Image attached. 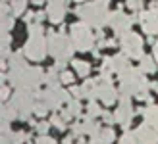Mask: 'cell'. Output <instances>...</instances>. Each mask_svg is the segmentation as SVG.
Instances as JSON below:
<instances>
[{"label": "cell", "instance_id": "1", "mask_svg": "<svg viewBox=\"0 0 158 144\" xmlns=\"http://www.w3.org/2000/svg\"><path fill=\"white\" fill-rule=\"evenodd\" d=\"M151 83L147 81L145 73L139 67H129L127 71H123L120 75V94H127V96H137V100L141 102H148L151 104L152 98L148 94Z\"/></svg>", "mask_w": 158, "mask_h": 144}, {"label": "cell", "instance_id": "2", "mask_svg": "<svg viewBox=\"0 0 158 144\" xmlns=\"http://www.w3.org/2000/svg\"><path fill=\"white\" fill-rule=\"evenodd\" d=\"M29 31V38L25 46H23V54L25 58L33 60V62H41L46 58V52H48V41L44 38V29L41 23H29L27 25Z\"/></svg>", "mask_w": 158, "mask_h": 144}, {"label": "cell", "instance_id": "3", "mask_svg": "<svg viewBox=\"0 0 158 144\" xmlns=\"http://www.w3.org/2000/svg\"><path fill=\"white\" fill-rule=\"evenodd\" d=\"M48 41V52L54 60H56V67L58 71H64L66 62L72 60V56L75 52V46L72 42V38L66 37V33H48L46 37Z\"/></svg>", "mask_w": 158, "mask_h": 144}, {"label": "cell", "instance_id": "4", "mask_svg": "<svg viewBox=\"0 0 158 144\" xmlns=\"http://www.w3.org/2000/svg\"><path fill=\"white\" fill-rule=\"evenodd\" d=\"M46 73L41 67H31L25 66L21 69H10V73L6 75L8 83L15 89H27V90H37V86L44 83Z\"/></svg>", "mask_w": 158, "mask_h": 144}, {"label": "cell", "instance_id": "5", "mask_svg": "<svg viewBox=\"0 0 158 144\" xmlns=\"http://www.w3.org/2000/svg\"><path fill=\"white\" fill-rule=\"evenodd\" d=\"M75 14L81 18L83 23L91 27H97V29H102L108 23V18H110V12L106 4L98 2V0H94V2H83L81 6H77Z\"/></svg>", "mask_w": 158, "mask_h": 144}, {"label": "cell", "instance_id": "6", "mask_svg": "<svg viewBox=\"0 0 158 144\" xmlns=\"http://www.w3.org/2000/svg\"><path fill=\"white\" fill-rule=\"evenodd\" d=\"M35 98H39L37 96V90H27V89H18L14 92L12 96V106L18 110V114H19V119H23V121H27L29 115L33 114V110H35Z\"/></svg>", "mask_w": 158, "mask_h": 144}, {"label": "cell", "instance_id": "7", "mask_svg": "<svg viewBox=\"0 0 158 144\" xmlns=\"http://www.w3.org/2000/svg\"><path fill=\"white\" fill-rule=\"evenodd\" d=\"M37 96H39V100H43L48 106V110H60L64 104L72 100V94L62 89V83L48 85L43 92H37Z\"/></svg>", "mask_w": 158, "mask_h": 144}, {"label": "cell", "instance_id": "8", "mask_svg": "<svg viewBox=\"0 0 158 144\" xmlns=\"http://www.w3.org/2000/svg\"><path fill=\"white\" fill-rule=\"evenodd\" d=\"M69 38L75 46V50H81V52H87L94 46V35L91 31V25L79 21V23H73L69 27Z\"/></svg>", "mask_w": 158, "mask_h": 144}, {"label": "cell", "instance_id": "9", "mask_svg": "<svg viewBox=\"0 0 158 144\" xmlns=\"http://www.w3.org/2000/svg\"><path fill=\"white\" fill-rule=\"evenodd\" d=\"M97 81H98V98L104 106H112L114 102L120 100V92H118L116 86L112 85V73L100 71Z\"/></svg>", "mask_w": 158, "mask_h": 144}, {"label": "cell", "instance_id": "10", "mask_svg": "<svg viewBox=\"0 0 158 144\" xmlns=\"http://www.w3.org/2000/svg\"><path fill=\"white\" fill-rule=\"evenodd\" d=\"M120 48L127 58H133V60H141L145 56L143 54V38L137 33H131V31L120 37Z\"/></svg>", "mask_w": 158, "mask_h": 144}, {"label": "cell", "instance_id": "11", "mask_svg": "<svg viewBox=\"0 0 158 144\" xmlns=\"http://www.w3.org/2000/svg\"><path fill=\"white\" fill-rule=\"evenodd\" d=\"M116 115V123L122 125L125 131H127L129 123L133 121V106H131V96L127 94H120V100H118V108L114 111Z\"/></svg>", "mask_w": 158, "mask_h": 144}, {"label": "cell", "instance_id": "12", "mask_svg": "<svg viewBox=\"0 0 158 144\" xmlns=\"http://www.w3.org/2000/svg\"><path fill=\"white\" fill-rule=\"evenodd\" d=\"M108 25L112 27V31L118 37H122L125 33H129V29L133 25V18H129V15L125 12H122V10H116V12H110Z\"/></svg>", "mask_w": 158, "mask_h": 144}, {"label": "cell", "instance_id": "13", "mask_svg": "<svg viewBox=\"0 0 158 144\" xmlns=\"http://www.w3.org/2000/svg\"><path fill=\"white\" fill-rule=\"evenodd\" d=\"M129 67H131V66H129V58H127V56H125V54H116V56H112V58H104L100 71L122 75L123 71H127Z\"/></svg>", "mask_w": 158, "mask_h": 144}, {"label": "cell", "instance_id": "14", "mask_svg": "<svg viewBox=\"0 0 158 144\" xmlns=\"http://www.w3.org/2000/svg\"><path fill=\"white\" fill-rule=\"evenodd\" d=\"M139 23L141 27H143V31L147 35H158V8H151V10H145L139 14Z\"/></svg>", "mask_w": 158, "mask_h": 144}, {"label": "cell", "instance_id": "15", "mask_svg": "<svg viewBox=\"0 0 158 144\" xmlns=\"http://www.w3.org/2000/svg\"><path fill=\"white\" fill-rule=\"evenodd\" d=\"M98 133H100V125L89 115H87L83 121L72 125V134L73 137H83V134H87V137H94V134H98Z\"/></svg>", "mask_w": 158, "mask_h": 144}, {"label": "cell", "instance_id": "16", "mask_svg": "<svg viewBox=\"0 0 158 144\" xmlns=\"http://www.w3.org/2000/svg\"><path fill=\"white\" fill-rule=\"evenodd\" d=\"M68 12V0H48L46 6V15L50 23H62Z\"/></svg>", "mask_w": 158, "mask_h": 144}, {"label": "cell", "instance_id": "17", "mask_svg": "<svg viewBox=\"0 0 158 144\" xmlns=\"http://www.w3.org/2000/svg\"><path fill=\"white\" fill-rule=\"evenodd\" d=\"M135 134L139 138V144H158V133L152 129L151 125H147V123L139 125Z\"/></svg>", "mask_w": 158, "mask_h": 144}, {"label": "cell", "instance_id": "18", "mask_svg": "<svg viewBox=\"0 0 158 144\" xmlns=\"http://www.w3.org/2000/svg\"><path fill=\"white\" fill-rule=\"evenodd\" d=\"M81 98H87L89 102L98 98V81L97 79H87L81 85Z\"/></svg>", "mask_w": 158, "mask_h": 144}, {"label": "cell", "instance_id": "19", "mask_svg": "<svg viewBox=\"0 0 158 144\" xmlns=\"http://www.w3.org/2000/svg\"><path fill=\"white\" fill-rule=\"evenodd\" d=\"M141 114H143L145 123L151 125L152 129L158 133V104H148V108H145Z\"/></svg>", "mask_w": 158, "mask_h": 144}, {"label": "cell", "instance_id": "20", "mask_svg": "<svg viewBox=\"0 0 158 144\" xmlns=\"http://www.w3.org/2000/svg\"><path fill=\"white\" fill-rule=\"evenodd\" d=\"M8 66H10V69H21V67H25V66H27L25 54H23V52H15V54H12L10 58H8Z\"/></svg>", "mask_w": 158, "mask_h": 144}, {"label": "cell", "instance_id": "21", "mask_svg": "<svg viewBox=\"0 0 158 144\" xmlns=\"http://www.w3.org/2000/svg\"><path fill=\"white\" fill-rule=\"evenodd\" d=\"M139 62H141V63H139V69L143 71V73H154L156 67H158L156 60L151 58V56H143V58H141Z\"/></svg>", "mask_w": 158, "mask_h": 144}, {"label": "cell", "instance_id": "22", "mask_svg": "<svg viewBox=\"0 0 158 144\" xmlns=\"http://www.w3.org/2000/svg\"><path fill=\"white\" fill-rule=\"evenodd\" d=\"M94 138H98L102 144H112L116 138V133H114L112 127H104V129H100L98 134H94Z\"/></svg>", "mask_w": 158, "mask_h": 144}, {"label": "cell", "instance_id": "23", "mask_svg": "<svg viewBox=\"0 0 158 144\" xmlns=\"http://www.w3.org/2000/svg\"><path fill=\"white\" fill-rule=\"evenodd\" d=\"M73 69L79 77H89L91 73V63L89 62H83V60H73Z\"/></svg>", "mask_w": 158, "mask_h": 144}, {"label": "cell", "instance_id": "24", "mask_svg": "<svg viewBox=\"0 0 158 144\" xmlns=\"http://www.w3.org/2000/svg\"><path fill=\"white\" fill-rule=\"evenodd\" d=\"M66 111L72 117H81V102L79 98H72L68 104H66Z\"/></svg>", "mask_w": 158, "mask_h": 144}, {"label": "cell", "instance_id": "25", "mask_svg": "<svg viewBox=\"0 0 158 144\" xmlns=\"http://www.w3.org/2000/svg\"><path fill=\"white\" fill-rule=\"evenodd\" d=\"M15 117H19V114H18V110H15L12 104H6V106H2V121L12 123Z\"/></svg>", "mask_w": 158, "mask_h": 144}, {"label": "cell", "instance_id": "26", "mask_svg": "<svg viewBox=\"0 0 158 144\" xmlns=\"http://www.w3.org/2000/svg\"><path fill=\"white\" fill-rule=\"evenodd\" d=\"M2 144H14V131L8 121H2Z\"/></svg>", "mask_w": 158, "mask_h": 144}, {"label": "cell", "instance_id": "27", "mask_svg": "<svg viewBox=\"0 0 158 144\" xmlns=\"http://www.w3.org/2000/svg\"><path fill=\"white\" fill-rule=\"evenodd\" d=\"M102 114H104V111L100 110V106L94 100H91L89 104H87V115H89V117L97 119V117H102Z\"/></svg>", "mask_w": 158, "mask_h": 144}, {"label": "cell", "instance_id": "28", "mask_svg": "<svg viewBox=\"0 0 158 144\" xmlns=\"http://www.w3.org/2000/svg\"><path fill=\"white\" fill-rule=\"evenodd\" d=\"M10 44H12V38L8 33H2V62L10 58Z\"/></svg>", "mask_w": 158, "mask_h": 144}, {"label": "cell", "instance_id": "29", "mask_svg": "<svg viewBox=\"0 0 158 144\" xmlns=\"http://www.w3.org/2000/svg\"><path fill=\"white\" fill-rule=\"evenodd\" d=\"M25 8H27V0H12V14L14 15L25 14Z\"/></svg>", "mask_w": 158, "mask_h": 144}, {"label": "cell", "instance_id": "30", "mask_svg": "<svg viewBox=\"0 0 158 144\" xmlns=\"http://www.w3.org/2000/svg\"><path fill=\"white\" fill-rule=\"evenodd\" d=\"M118 144H139V138H137L135 133L125 131L122 137H120V140H118Z\"/></svg>", "mask_w": 158, "mask_h": 144}, {"label": "cell", "instance_id": "31", "mask_svg": "<svg viewBox=\"0 0 158 144\" xmlns=\"http://www.w3.org/2000/svg\"><path fill=\"white\" fill-rule=\"evenodd\" d=\"M66 123H68V121H66L62 115H52V117H50V125L56 127L58 131H66Z\"/></svg>", "mask_w": 158, "mask_h": 144}, {"label": "cell", "instance_id": "32", "mask_svg": "<svg viewBox=\"0 0 158 144\" xmlns=\"http://www.w3.org/2000/svg\"><path fill=\"white\" fill-rule=\"evenodd\" d=\"M33 114L37 115V117H44L46 114H48V106L43 102V100H39L37 104H35V110H33Z\"/></svg>", "mask_w": 158, "mask_h": 144}, {"label": "cell", "instance_id": "33", "mask_svg": "<svg viewBox=\"0 0 158 144\" xmlns=\"http://www.w3.org/2000/svg\"><path fill=\"white\" fill-rule=\"evenodd\" d=\"M14 27V18L10 14H6V15H2V33H8Z\"/></svg>", "mask_w": 158, "mask_h": 144}, {"label": "cell", "instance_id": "34", "mask_svg": "<svg viewBox=\"0 0 158 144\" xmlns=\"http://www.w3.org/2000/svg\"><path fill=\"white\" fill-rule=\"evenodd\" d=\"M73 79H75V77H73L72 71H66V69H64V71H60V81L64 83V85H72V83H73Z\"/></svg>", "mask_w": 158, "mask_h": 144}, {"label": "cell", "instance_id": "35", "mask_svg": "<svg viewBox=\"0 0 158 144\" xmlns=\"http://www.w3.org/2000/svg\"><path fill=\"white\" fill-rule=\"evenodd\" d=\"M27 140H29V133H23V131L14 133V144H25Z\"/></svg>", "mask_w": 158, "mask_h": 144}, {"label": "cell", "instance_id": "36", "mask_svg": "<svg viewBox=\"0 0 158 144\" xmlns=\"http://www.w3.org/2000/svg\"><path fill=\"white\" fill-rule=\"evenodd\" d=\"M143 2L145 0H127V8L129 10H133V12H139V10H143Z\"/></svg>", "mask_w": 158, "mask_h": 144}, {"label": "cell", "instance_id": "37", "mask_svg": "<svg viewBox=\"0 0 158 144\" xmlns=\"http://www.w3.org/2000/svg\"><path fill=\"white\" fill-rule=\"evenodd\" d=\"M48 129H50V121H39L35 125V131L39 134H46V131H48Z\"/></svg>", "mask_w": 158, "mask_h": 144}, {"label": "cell", "instance_id": "38", "mask_svg": "<svg viewBox=\"0 0 158 144\" xmlns=\"http://www.w3.org/2000/svg\"><path fill=\"white\" fill-rule=\"evenodd\" d=\"M35 144H58V142L54 140L52 137H48V134H41V137L35 140Z\"/></svg>", "mask_w": 158, "mask_h": 144}, {"label": "cell", "instance_id": "39", "mask_svg": "<svg viewBox=\"0 0 158 144\" xmlns=\"http://www.w3.org/2000/svg\"><path fill=\"white\" fill-rule=\"evenodd\" d=\"M102 119H104V123H106V125L116 123V115H114V114H110V111H104V114H102Z\"/></svg>", "mask_w": 158, "mask_h": 144}, {"label": "cell", "instance_id": "40", "mask_svg": "<svg viewBox=\"0 0 158 144\" xmlns=\"http://www.w3.org/2000/svg\"><path fill=\"white\" fill-rule=\"evenodd\" d=\"M69 94H72L73 98H81V86H72V89H69Z\"/></svg>", "mask_w": 158, "mask_h": 144}, {"label": "cell", "instance_id": "41", "mask_svg": "<svg viewBox=\"0 0 158 144\" xmlns=\"http://www.w3.org/2000/svg\"><path fill=\"white\" fill-rule=\"evenodd\" d=\"M0 96H2V100L10 98V86H6L4 83H2V90H0Z\"/></svg>", "mask_w": 158, "mask_h": 144}, {"label": "cell", "instance_id": "42", "mask_svg": "<svg viewBox=\"0 0 158 144\" xmlns=\"http://www.w3.org/2000/svg\"><path fill=\"white\" fill-rule=\"evenodd\" d=\"M48 15H46V12H35V19H37V23H41V21H44Z\"/></svg>", "mask_w": 158, "mask_h": 144}, {"label": "cell", "instance_id": "43", "mask_svg": "<svg viewBox=\"0 0 158 144\" xmlns=\"http://www.w3.org/2000/svg\"><path fill=\"white\" fill-rule=\"evenodd\" d=\"M152 52H154V60L158 63V41H154V44H152Z\"/></svg>", "mask_w": 158, "mask_h": 144}, {"label": "cell", "instance_id": "44", "mask_svg": "<svg viewBox=\"0 0 158 144\" xmlns=\"http://www.w3.org/2000/svg\"><path fill=\"white\" fill-rule=\"evenodd\" d=\"M31 2H33L35 6H41V4H44V2H46V0H31Z\"/></svg>", "mask_w": 158, "mask_h": 144}, {"label": "cell", "instance_id": "45", "mask_svg": "<svg viewBox=\"0 0 158 144\" xmlns=\"http://www.w3.org/2000/svg\"><path fill=\"white\" fill-rule=\"evenodd\" d=\"M98 2H102V4H106V6H108V2H110V0H98Z\"/></svg>", "mask_w": 158, "mask_h": 144}, {"label": "cell", "instance_id": "46", "mask_svg": "<svg viewBox=\"0 0 158 144\" xmlns=\"http://www.w3.org/2000/svg\"><path fill=\"white\" fill-rule=\"evenodd\" d=\"M152 86H154V90H156V92H158V83H154V85H152Z\"/></svg>", "mask_w": 158, "mask_h": 144}, {"label": "cell", "instance_id": "47", "mask_svg": "<svg viewBox=\"0 0 158 144\" xmlns=\"http://www.w3.org/2000/svg\"><path fill=\"white\" fill-rule=\"evenodd\" d=\"M75 2H79V4H83V2H87V0H75Z\"/></svg>", "mask_w": 158, "mask_h": 144}, {"label": "cell", "instance_id": "48", "mask_svg": "<svg viewBox=\"0 0 158 144\" xmlns=\"http://www.w3.org/2000/svg\"><path fill=\"white\" fill-rule=\"evenodd\" d=\"M77 144H89V142H83V140H79V142H77Z\"/></svg>", "mask_w": 158, "mask_h": 144}, {"label": "cell", "instance_id": "49", "mask_svg": "<svg viewBox=\"0 0 158 144\" xmlns=\"http://www.w3.org/2000/svg\"><path fill=\"white\" fill-rule=\"evenodd\" d=\"M154 6H156V8H158V0H154Z\"/></svg>", "mask_w": 158, "mask_h": 144}]
</instances>
